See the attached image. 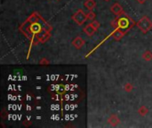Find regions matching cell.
<instances>
[{
    "instance_id": "1",
    "label": "cell",
    "mask_w": 152,
    "mask_h": 128,
    "mask_svg": "<svg viewBox=\"0 0 152 128\" xmlns=\"http://www.w3.org/2000/svg\"><path fill=\"white\" fill-rule=\"evenodd\" d=\"M53 30V27L37 12H34L20 26V31L30 41L32 46L39 44L43 37Z\"/></svg>"
},
{
    "instance_id": "2",
    "label": "cell",
    "mask_w": 152,
    "mask_h": 128,
    "mask_svg": "<svg viewBox=\"0 0 152 128\" xmlns=\"http://www.w3.org/2000/svg\"><path fill=\"white\" fill-rule=\"evenodd\" d=\"M110 24H111V26L115 30L116 29H118L122 32H124L125 34H126L134 25H136V23H135V21L131 17H130L129 15H127L124 12L123 13L118 15L117 18L111 21Z\"/></svg>"
},
{
    "instance_id": "3",
    "label": "cell",
    "mask_w": 152,
    "mask_h": 128,
    "mask_svg": "<svg viewBox=\"0 0 152 128\" xmlns=\"http://www.w3.org/2000/svg\"><path fill=\"white\" fill-rule=\"evenodd\" d=\"M136 26L143 34H146L152 29V21L147 16H142L136 23Z\"/></svg>"
},
{
    "instance_id": "4",
    "label": "cell",
    "mask_w": 152,
    "mask_h": 128,
    "mask_svg": "<svg viewBox=\"0 0 152 128\" xmlns=\"http://www.w3.org/2000/svg\"><path fill=\"white\" fill-rule=\"evenodd\" d=\"M71 18L78 26H82L87 20V14H85L82 9H79L72 15Z\"/></svg>"
},
{
    "instance_id": "5",
    "label": "cell",
    "mask_w": 152,
    "mask_h": 128,
    "mask_svg": "<svg viewBox=\"0 0 152 128\" xmlns=\"http://www.w3.org/2000/svg\"><path fill=\"white\" fill-rule=\"evenodd\" d=\"M84 44H85L84 40L82 37H76L72 40V46H73L75 48H77V49H81V48L84 46Z\"/></svg>"
},
{
    "instance_id": "6",
    "label": "cell",
    "mask_w": 152,
    "mask_h": 128,
    "mask_svg": "<svg viewBox=\"0 0 152 128\" xmlns=\"http://www.w3.org/2000/svg\"><path fill=\"white\" fill-rule=\"evenodd\" d=\"M110 11L112 13H114L117 16L124 13V9H123L122 6L118 3H115L114 5H112L110 7Z\"/></svg>"
},
{
    "instance_id": "7",
    "label": "cell",
    "mask_w": 152,
    "mask_h": 128,
    "mask_svg": "<svg viewBox=\"0 0 152 128\" xmlns=\"http://www.w3.org/2000/svg\"><path fill=\"white\" fill-rule=\"evenodd\" d=\"M108 123L110 124L111 126L116 127V126L118 125V124L120 123V119H119V117H118V115H116V114H112V115H110V117H108Z\"/></svg>"
},
{
    "instance_id": "8",
    "label": "cell",
    "mask_w": 152,
    "mask_h": 128,
    "mask_svg": "<svg viewBox=\"0 0 152 128\" xmlns=\"http://www.w3.org/2000/svg\"><path fill=\"white\" fill-rule=\"evenodd\" d=\"M96 31H97V30H96L92 26L91 23L87 24V25L85 26V28L84 29V32L86 35H87L88 37H93Z\"/></svg>"
},
{
    "instance_id": "9",
    "label": "cell",
    "mask_w": 152,
    "mask_h": 128,
    "mask_svg": "<svg viewBox=\"0 0 152 128\" xmlns=\"http://www.w3.org/2000/svg\"><path fill=\"white\" fill-rule=\"evenodd\" d=\"M125 33L124 32H122L120 30H118V29H116L115 30V31L112 33V37L115 39V40H117V41H119V40H121L124 37H125Z\"/></svg>"
},
{
    "instance_id": "10",
    "label": "cell",
    "mask_w": 152,
    "mask_h": 128,
    "mask_svg": "<svg viewBox=\"0 0 152 128\" xmlns=\"http://www.w3.org/2000/svg\"><path fill=\"white\" fill-rule=\"evenodd\" d=\"M84 6L89 11H93L96 7V2H95V0H86L84 4Z\"/></svg>"
},
{
    "instance_id": "11",
    "label": "cell",
    "mask_w": 152,
    "mask_h": 128,
    "mask_svg": "<svg viewBox=\"0 0 152 128\" xmlns=\"http://www.w3.org/2000/svg\"><path fill=\"white\" fill-rule=\"evenodd\" d=\"M142 58L146 60V61H149L152 60V52L147 50L142 53Z\"/></svg>"
},
{
    "instance_id": "12",
    "label": "cell",
    "mask_w": 152,
    "mask_h": 128,
    "mask_svg": "<svg viewBox=\"0 0 152 128\" xmlns=\"http://www.w3.org/2000/svg\"><path fill=\"white\" fill-rule=\"evenodd\" d=\"M148 108L146 106H141V107H140L139 110H138V114L140 116H141V117L146 116L148 114Z\"/></svg>"
},
{
    "instance_id": "13",
    "label": "cell",
    "mask_w": 152,
    "mask_h": 128,
    "mask_svg": "<svg viewBox=\"0 0 152 128\" xmlns=\"http://www.w3.org/2000/svg\"><path fill=\"white\" fill-rule=\"evenodd\" d=\"M124 89L126 93H131L134 90V85L131 83H126L124 87Z\"/></svg>"
},
{
    "instance_id": "14",
    "label": "cell",
    "mask_w": 152,
    "mask_h": 128,
    "mask_svg": "<svg viewBox=\"0 0 152 128\" xmlns=\"http://www.w3.org/2000/svg\"><path fill=\"white\" fill-rule=\"evenodd\" d=\"M56 91H57V93L58 94H64L65 93V87L63 84H60V85H57L56 87Z\"/></svg>"
},
{
    "instance_id": "15",
    "label": "cell",
    "mask_w": 152,
    "mask_h": 128,
    "mask_svg": "<svg viewBox=\"0 0 152 128\" xmlns=\"http://www.w3.org/2000/svg\"><path fill=\"white\" fill-rule=\"evenodd\" d=\"M86 14H87V20H94L96 17V14L93 11H89V13Z\"/></svg>"
},
{
    "instance_id": "16",
    "label": "cell",
    "mask_w": 152,
    "mask_h": 128,
    "mask_svg": "<svg viewBox=\"0 0 152 128\" xmlns=\"http://www.w3.org/2000/svg\"><path fill=\"white\" fill-rule=\"evenodd\" d=\"M39 64L40 65H44V66H47L50 64V61L46 59V58H43L41 59V60L39 61Z\"/></svg>"
},
{
    "instance_id": "17",
    "label": "cell",
    "mask_w": 152,
    "mask_h": 128,
    "mask_svg": "<svg viewBox=\"0 0 152 128\" xmlns=\"http://www.w3.org/2000/svg\"><path fill=\"white\" fill-rule=\"evenodd\" d=\"M91 24L96 30H98V29L100 28V23L97 20H93V23H91Z\"/></svg>"
},
{
    "instance_id": "18",
    "label": "cell",
    "mask_w": 152,
    "mask_h": 128,
    "mask_svg": "<svg viewBox=\"0 0 152 128\" xmlns=\"http://www.w3.org/2000/svg\"><path fill=\"white\" fill-rule=\"evenodd\" d=\"M136 1H137L139 4H141V5H142V4H144V3L147 1V0H136Z\"/></svg>"
},
{
    "instance_id": "19",
    "label": "cell",
    "mask_w": 152,
    "mask_h": 128,
    "mask_svg": "<svg viewBox=\"0 0 152 128\" xmlns=\"http://www.w3.org/2000/svg\"><path fill=\"white\" fill-rule=\"evenodd\" d=\"M105 1H110V0H105Z\"/></svg>"
},
{
    "instance_id": "20",
    "label": "cell",
    "mask_w": 152,
    "mask_h": 128,
    "mask_svg": "<svg viewBox=\"0 0 152 128\" xmlns=\"http://www.w3.org/2000/svg\"><path fill=\"white\" fill-rule=\"evenodd\" d=\"M57 1H59V0H57Z\"/></svg>"
}]
</instances>
